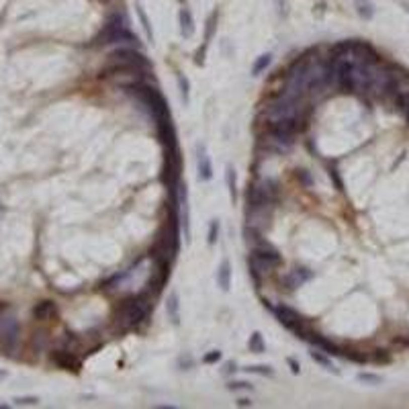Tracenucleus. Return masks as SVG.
I'll return each mask as SVG.
<instances>
[{
    "instance_id": "26",
    "label": "nucleus",
    "mask_w": 409,
    "mask_h": 409,
    "mask_svg": "<svg viewBox=\"0 0 409 409\" xmlns=\"http://www.w3.org/2000/svg\"><path fill=\"white\" fill-rule=\"evenodd\" d=\"M137 15H139V19H141V25H143V31H145L147 39H149V41H153V33H151V27H149L147 15H145V11L141 9V5H139V3H137Z\"/></svg>"
},
{
    "instance_id": "7",
    "label": "nucleus",
    "mask_w": 409,
    "mask_h": 409,
    "mask_svg": "<svg viewBox=\"0 0 409 409\" xmlns=\"http://www.w3.org/2000/svg\"><path fill=\"white\" fill-rule=\"evenodd\" d=\"M278 197V188H276V182L274 180H260V182H254L250 188H248V205L254 209V211H262L266 209L268 205H272Z\"/></svg>"
},
{
    "instance_id": "8",
    "label": "nucleus",
    "mask_w": 409,
    "mask_h": 409,
    "mask_svg": "<svg viewBox=\"0 0 409 409\" xmlns=\"http://www.w3.org/2000/svg\"><path fill=\"white\" fill-rule=\"evenodd\" d=\"M168 278H170V264H153L151 276L147 278V285H145L143 293L149 295L151 299H155L162 293V289H164Z\"/></svg>"
},
{
    "instance_id": "34",
    "label": "nucleus",
    "mask_w": 409,
    "mask_h": 409,
    "mask_svg": "<svg viewBox=\"0 0 409 409\" xmlns=\"http://www.w3.org/2000/svg\"><path fill=\"white\" fill-rule=\"evenodd\" d=\"M360 381H366V383H374V385H379V383H381V376H374V374H360Z\"/></svg>"
},
{
    "instance_id": "13",
    "label": "nucleus",
    "mask_w": 409,
    "mask_h": 409,
    "mask_svg": "<svg viewBox=\"0 0 409 409\" xmlns=\"http://www.w3.org/2000/svg\"><path fill=\"white\" fill-rule=\"evenodd\" d=\"M197 166H199V180L209 182L213 178V166H211V158L203 145L197 147Z\"/></svg>"
},
{
    "instance_id": "36",
    "label": "nucleus",
    "mask_w": 409,
    "mask_h": 409,
    "mask_svg": "<svg viewBox=\"0 0 409 409\" xmlns=\"http://www.w3.org/2000/svg\"><path fill=\"white\" fill-rule=\"evenodd\" d=\"M374 360H379V362H389L391 360V356L385 352V350H376V356H374Z\"/></svg>"
},
{
    "instance_id": "4",
    "label": "nucleus",
    "mask_w": 409,
    "mask_h": 409,
    "mask_svg": "<svg viewBox=\"0 0 409 409\" xmlns=\"http://www.w3.org/2000/svg\"><path fill=\"white\" fill-rule=\"evenodd\" d=\"M133 97H137L147 109H149V113H151V117L158 121V119H166V117H170V111H168V103H166V99L162 97V94L155 90L153 86H147V84H143V82H139V84H135V86H131V88H127Z\"/></svg>"
},
{
    "instance_id": "23",
    "label": "nucleus",
    "mask_w": 409,
    "mask_h": 409,
    "mask_svg": "<svg viewBox=\"0 0 409 409\" xmlns=\"http://www.w3.org/2000/svg\"><path fill=\"white\" fill-rule=\"evenodd\" d=\"M272 64V55L270 53H264V55H260L256 61H254V66H252V74L254 76H260L268 66Z\"/></svg>"
},
{
    "instance_id": "16",
    "label": "nucleus",
    "mask_w": 409,
    "mask_h": 409,
    "mask_svg": "<svg viewBox=\"0 0 409 409\" xmlns=\"http://www.w3.org/2000/svg\"><path fill=\"white\" fill-rule=\"evenodd\" d=\"M307 342H311L315 348H319V350H323L325 354H338L340 356V346H336L334 342H330V340H325L323 336H319V334H315V332H311L309 334V338H307Z\"/></svg>"
},
{
    "instance_id": "15",
    "label": "nucleus",
    "mask_w": 409,
    "mask_h": 409,
    "mask_svg": "<svg viewBox=\"0 0 409 409\" xmlns=\"http://www.w3.org/2000/svg\"><path fill=\"white\" fill-rule=\"evenodd\" d=\"M57 315V307L53 301H39L35 307H33V317L37 321H49Z\"/></svg>"
},
{
    "instance_id": "3",
    "label": "nucleus",
    "mask_w": 409,
    "mask_h": 409,
    "mask_svg": "<svg viewBox=\"0 0 409 409\" xmlns=\"http://www.w3.org/2000/svg\"><path fill=\"white\" fill-rule=\"evenodd\" d=\"M135 43L137 45V37L127 29V19H125L121 13H115L109 17V21L105 23L103 31L94 37V45H109V43Z\"/></svg>"
},
{
    "instance_id": "41",
    "label": "nucleus",
    "mask_w": 409,
    "mask_h": 409,
    "mask_svg": "<svg viewBox=\"0 0 409 409\" xmlns=\"http://www.w3.org/2000/svg\"><path fill=\"white\" fill-rule=\"evenodd\" d=\"M0 376H5V372H3V370H0Z\"/></svg>"
},
{
    "instance_id": "25",
    "label": "nucleus",
    "mask_w": 409,
    "mask_h": 409,
    "mask_svg": "<svg viewBox=\"0 0 409 409\" xmlns=\"http://www.w3.org/2000/svg\"><path fill=\"white\" fill-rule=\"evenodd\" d=\"M225 178H227V186H229V195H231V201L235 203V199H237V188H235V172H233V168H231V166H227Z\"/></svg>"
},
{
    "instance_id": "29",
    "label": "nucleus",
    "mask_w": 409,
    "mask_h": 409,
    "mask_svg": "<svg viewBox=\"0 0 409 409\" xmlns=\"http://www.w3.org/2000/svg\"><path fill=\"white\" fill-rule=\"evenodd\" d=\"M178 86H180V92H182L184 103H188V88H191V84H188V80H186L184 76H178Z\"/></svg>"
},
{
    "instance_id": "30",
    "label": "nucleus",
    "mask_w": 409,
    "mask_h": 409,
    "mask_svg": "<svg viewBox=\"0 0 409 409\" xmlns=\"http://www.w3.org/2000/svg\"><path fill=\"white\" fill-rule=\"evenodd\" d=\"M219 360H221V352H219V350H211L209 354L203 356V362H205V364H215V362H219Z\"/></svg>"
},
{
    "instance_id": "12",
    "label": "nucleus",
    "mask_w": 409,
    "mask_h": 409,
    "mask_svg": "<svg viewBox=\"0 0 409 409\" xmlns=\"http://www.w3.org/2000/svg\"><path fill=\"white\" fill-rule=\"evenodd\" d=\"M309 278H311V272L307 268H295V270H291L285 278H282V285H285L289 291H295V289L303 287Z\"/></svg>"
},
{
    "instance_id": "40",
    "label": "nucleus",
    "mask_w": 409,
    "mask_h": 409,
    "mask_svg": "<svg viewBox=\"0 0 409 409\" xmlns=\"http://www.w3.org/2000/svg\"><path fill=\"white\" fill-rule=\"evenodd\" d=\"M5 309H7V305H5V303H3V301H0V313H3V311H5Z\"/></svg>"
},
{
    "instance_id": "18",
    "label": "nucleus",
    "mask_w": 409,
    "mask_h": 409,
    "mask_svg": "<svg viewBox=\"0 0 409 409\" xmlns=\"http://www.w3.org/2000/svg\"><path fill=\"white\" fill-rule=\"evenodd\" d=\"M217 285L221 287V291H229V285H231V266H229V260H223L221 266L217 270Z\"/></svg>"
},
{
    "instance_id": "11",
    "label": "nucleus",
    "mask_w": 409,
    "mask_h": 409,
    "mask_svg": "<svg viewBox=\"0 0 409 409\" xmlns=\"http://www.w3.org/2000/svg\"><path fill=\"white\" fill-rule=\"evenodd\" d=\"M51 360H53V364H57L59 368H64V370L78 372V368H80V360H78L76 352L66 350V348L53 350V352H51Z\"/></svg>"
},
{
    "instance_id": "14",
    "label": "nucleus",
    "mask_w": 409,
    "mask_h": 409,
    "mask_svg": "<svg viewBox=\"0 0 409 409\" xmlns=\"http://www.w3.org/2000/svg\"><path fill=\"white\" fill-rule=\"evenodd\" d=\"M178 197H180V205H182V223H184V239L186 243L191 241V213H188V191L186 184L178 186Z\"/></svg>"
},
{
    "instance_id": "2",
    "label": "nucleus",
    "mask_w": 409,
    "mask_h": 409,
    "mask_svg": "<svg viewBox=\"0 0 409 409\" xmlns=\"http://www.w3.org/2000/svg\"><path fill=\"white\" fill-rule=\"evenodd\" d=\"M149 59L137 51V49H131V47H121V49H115L111 55H109V61L107 66L101 70V78H111L123 70H149Z\"/></svg>"
},
{
    "instance_id": "1",
    "label": "nucleus",
    "mask_w": 409,
    "mask_h": 409,
    "mask_svg": "<svg viewBox=\"0 0 409 409\" xmlns=\"http://www.w3.org/2000/svg\"><path fill=\"white\" fill-rule=\"evenodd\" d=\"M153 299L149 295H145L143 291L139 295H131L127 299H123L117 309H115V319L119 325L123 328H137L141 325L147 317H149V313L153 309Z\"/></svg>"
},
{
    "instance_id": "19",
    "label": "nucleus",
    "mask_w": 409,
    "mask_h": 409,
    "mask_svg": "<svg viewBox=\"0 0 409 409\" xmlns=\"http://www.w3.org/2000/svg\"><path fill=\"white\" fill-rule=\"evenodd\" d=\"M166 313H168V317L174 325L180 323V303H178V295L176 293H170L168 297V303H166Z\"/></svg>"
},
{
    "instance_id": "35",
    "label": "nucleus",
    "mask_w": 409,
    "mask_h": 409,
    "mask_svg": "<svg viewBox=\"0 0 409 409\" xmlns=\"http://www.w3.org/2000/svg\"><path fill=\"white\" fill-rule=\"evenodd\" d=\"M229 389H231V391H241V389H252V387H250V383L237 381V383H231V385H229Z\"/></svg>"
},
{
    "instance_id": "31",
    "label": "nucleus",
    "mask_w": 409,
    "mask_h": 409,
    "mask_svg": "<svg viewBox=\"0 0 409 409\" xmlns=\"http://www.w3.org/2000/svg\"><path fill=\"white\" fill-rule=\"evenodd\" d=\"M246 370H248V372L262 374V376H272V368H270V366H248Z\"/></svg>"
},
{
    "instance_id": "22",
    "label": "nucleus",
    "mask_w": 409,
    "mask_h": 409,
    "mask_svg": "<svg viewBox=\"0 0 409 409\" xmlns=\"http://www.w3.org/2000/svg\"><path fill=\"white\" fill-rule=\"evenodd\" d=\"M309 354H311V358H313V360H315L317 364H321L325 370H334V372H338V370H336V366L332 364V360L328 358V354H325L323 350H319V348H317V350H311Z\"/></svg>"
},
{
    "instance_id": "5",
    "label": "nucleus",
    "mask_w": 409,
    "mask_h": 409,
    "mask_svg": "<svg viewBox=\"0 0 409 409\" xmlns=\"http://www.w3.org/2000/svg\"><path fill=\"white\" fill-rule=\"evenodd\" d=\"M182 176V155L180 147H164V168H162V182L170 191V197H176Z\"/></svg>"
},
{
    "instance_id": "38",
    "label": "nucleus",
    "mask_w": 409,
    "mask_h": 409,
    "mask_svg": "<svg viewBox=\"0 0 409 409\" xmlns=\"http://www.w3.org/2000/svg\"><path fill=\"white\" fill-rule=\"evenodd\" d=\"M297 178H301V180H303V182H305V184H307V186H309V184H311V180H309V176H307V172H303V170H301V172H297Z\"/></svg>"
},
{
    "instance_id": "28",
    "label": "nucleus",
    "mask_w": 409,
    "mask_h": 409,
    "mask_svg": "<svg viewBox=\"0 0 409 409\" xmlns=\"http://www.w3.org/2000/svg\"><path fill=\"white\" fill-rule=\"evenodd\" d=\"M217 239H219V221L213 219L211 225H209V243L213 246V243H217Z\"/></svg>"
},
{
    "instance_id": "32",
    "label": "nucleus",
    "mask_w": 409,
    "mask_h": 409,
    "mask_svg": "<svg viewBox=\"0 0 409 409\" xmlns=\"http://www.w3.org/2000/svg\"><path fill=\"white\" fill-rule=\"evenodd\" d=\"M39 399L37 397H19L15 399V405H37Z\"/></svg>"
},
{
    "instance_id": "6",
    "label": "nucleus",
    "mask_w": 409,
    "mask_h": 409,
    "mask_svg": "<svg viewBox=\"0 0 409 409\" xmlns=\"http://www.w3.org/2000/svg\"><path fill=\"white\" fill-rule=\"evenodd\" d=\"M280 262H282V258L278 252L274 248H270L268 243H262V246H256L254 252H252L250 268H252V274L258 278L260 274H268L270 270L280 266Z\"/></svg>"
},
{
    "instance_id": "33",
    "label": "nucleus",
    "mask_w": 409,
    "mask_h": 409,
    "mask_svg": "<svg viewBox=\"0 0 409 409\" xmlns=\"http://www.w3.org/2000/svg\"><path fill=\"white\" fill-rule=\"evenodd\" d=\"M330 176H332V180L336 182V188H338V191H344V184H342V180H340V176H338V170H336V168H330Z\"/></svg>"
},
{
    "instance_id": "39",
    "label": "nucleus",
    "mask_w": 409,
    "mask_h": 409,
    "mask_svg": "<svg viewBox=\"0 0 409 409\" xmlns=\"http://www.w3.org/2000/svg\"><path fill=\"white\" fill-rule=\"evenodd\" d=\"M237 405H239V407H248V405H252V401H250V399H239Z\"/></svg>"
},
{
    "instance_id": "37",
    "label": "nucleus",
    "mask_w": 409,
    "mask_h": 409,
    "mask_svg": "<svg viewBox=\"0 0 409 409\" xmlns=\"http://www.w3.org/2000/svg\"><path fill=\"white\" fill-rule=\"evenodd\" d=\"M287 362H289V366H291V372H293V374H299V370H301L299 362H297L295 358H287Z\"/></svg>"
},
{
    "instance_id": "27",
    "label": "nucleus",
    "mask_w": 409,
    "mask_h": 409,
    "mask_svg": "<svg viewBox=\"0 0 409 409\" xmlns=\"http://www.w3.org/2000/svg\"><path fill=\"white\" fill-rule=\"evenodd\" d=\"M215 27H217V13H213L209 19H207V31H205V45L213 39V33H215Z\"/></svg>"
},
{
    "instance_id": "10",
    "label": "nucleus",
    "mask_w": 409,
    "mask_h": 409,
    "mask_svg": "<svg viewBox=\"0 0 409 409\" xmlns=\"http://www.w3.org/2000/svg\"><path fill=\"white\" fill-rule=\"evenodd\" d=\"M155 127H158V139L164 147H176L178 139H176V129H174V123L170 117L166 119H158L155 121Z\"/></svg>"
},
{
    "instance_id": "24",
    "label": "nucleus",
    "mask_w": 409,
    "mask_h": 409,
    "mask_svg": "<svg viewBox=\"0 0 409 409\" xmlns=\"http://www.w3.org/2000/svg\"><path fill=\"white\" fill-rule=\"evenodd\" d=\"M354 5H356V11H358V15L362 17V19H372V15H374V7H372V3L370 0H354Z\"/></svg>"
},
{
    "instance_id": "17",
    "label": "nucleus",
    "mask_w": 409,
    "mask_h": 409,
    "mask_svg": "<svg viewBox=\"0 0 409 409\" xmlns=\"http://www.w3.org/2000/svg\"><path fill=\"white\" fill-rule=\"evenodd\" d=\"M178 21H180V33L184 37H193V33H195V21H193L191 11H188V9H180Z\"/></svg>"
},
{
    "instance_id": "21",
    "label": "nucleus",
    "mask_w": 409,
    "mask_h": 409,
    "mask_svg": "<svg viewBox=\"0 0 409 409\" xmlns=\"http://www.w3.org/2000/svg\"><path fill=\"white\" fill-rule=\"evenodd\" d=\"M248 346H250V352H256V354H262V352L266 350V344H264V340H262V334H260V332H254V334L250 336Z\"/></svg>"
},
{
    "instance_id": "20",
    "label": "nucleus",
    "mask_w": 409,
    "mask_h": 409,
    "mask_svg": "<svg viewBox=\"0 0 409 409\" xmlns=\"http://www.w3.org/2000/svg\"><path fill=\"white\" fill-rule=\"evenodd\" d=\"M340 356L346 358V360H350V362H356V364H364L368 360V356L360 350H354V348H342L340 350Z\"/></svg>"
},
{
    "instance_id": "9",
    "label": "nucleus",
    "mask_w": 409,
    "mask_h": 409,
    "mask_svg": "<svg viewBox=\"0 0 409 409\" xmlns=\"http://www.w3.org/2000/svg\"><path fill=\"white\" fill-rule=\"evenodd\" d=\"M19 344V323L15 319H7L0 325V350L3 354L11 356Z\"/></svg>"
}]
</instances>
